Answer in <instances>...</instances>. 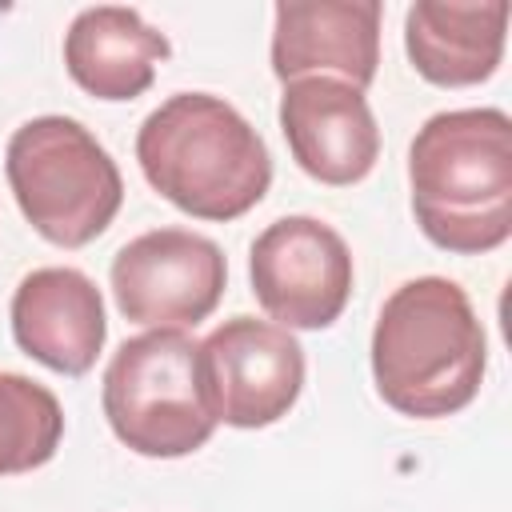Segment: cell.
<instances>
[{"instance_id":"cell-1","label":"cell","mask_w":512,"mask_h":512,"mask_svg":"<svg viewBox=\"0 0 512 512\" xmlns=\"http://www.w3.org/2000/svg\"><path fill=\"white\" fill-rule=\"evenodd\" d=\"M408 184L420 232L456 256H480L512 236V120L504 108L428 116L408 144Z\"/></svg>"},{"instance_id":"cell-2","label":"cell","mask_w":512,"mask_h":512,"mask_svg":"<svg viewBox=\"0 0 512 512\" xmlns=\"http://www.w3.org/2000/svg\"><path fill=\"white\" fill-rule=\"evenodd\" d=\"M488 368L484 324L448 276L404 280L372 328V380L388 408L440 420L468 408Z\"/></svg>"},{"instance_id":"cell-3","label":"cell","mask_w":512,"mask_h":512,"mask_svg":"<svg viewBox=\"0 0 512 512\" xmlns=\"http://www.w3.org/2000/svg\"><path fill=\"white\" fill-rule=\"evenodd\" d=\"M144 180L196 220H236L272 184L260 132L212 92H176L136 132Z\"/></svg>"},{"instance_id":"cell-4","label":"cell","mask_w":512,"mask_h":512,"mask_svg":"<svg viewBox=\"0 0 512 512\" xmlns=\"http://www.w3.org/2000/svg\"><path fill=\"white\" fill-rule=\"evenodd\" d=\"M4 172L24 220L56 248L92 244L124 200L116 160L72 116H36L20 124L8 140Z\"/></svg>"},{"instance_id":"cell-5","label":"cell","mask_w":512,"mask_h":512,"mask_svg":"<svg viewBox=\"0 0 512 512\" xmlns=\"http://www.w3.org/2000/svg\"><path fill=\"white\" fill-rule=\"evenodd\" d=\"M100 404L116 440L152 460L188 456L216 432L200 344L180 328H152L124 340L104 368Z\"/></svg>"},{"instance_id":"cell-6","label":"cell","mask_w":512,"mask_h":512,"mask_svg":"<svg viewBox=\"0 0 512 512\" xmlns=\"http://www.w3.org/2000/svg\"><path fill=\"white\" fill-rule=\"evenodd\" d=\"M248 276L252 296L272 324L316 332L340 320L356 268L332 224L316 216H280L252 240Z\"/></svg>"},{"instance_id":"cell-7","label":"cell","mask_w":512,"mask_h":512,"mask_svg":"<svg viewBox=\"0 0 512 512\" xmlns=\"http://www.w3.org/2000/svg\"><path fill=\"white\" fill-rule=\"evenodd\" d=\"M108 280L124 320L184 332L216 312L228 260L216 240L192 228H152L116 252Z\"/></svg>"},{"instance_id":"cell-8","label":"cell","mask_w":512,"mask_h":512,"mask_svg":"<svg viewBox=\"0 0 512 512\" xmlns=\"http://www.w3.org/2000/svg\"><path fill=\"white\" fill-rule=\"evenodd\" d=\"M200 376L216 424L268 428L300 400L304 348L272 320L232 316L200 340Z\"/></svg>"},{"instance_id":"cell-9","label":"cell","mask_w":512,"mask_h":512,"mask_svg":"<svg viewBox=\"0 0 512 512\" xmlns=\"http://www.w3.org/2000/svg\"><path fill=\"white\" fill-rule=\"evenodd\" d=\"M280 132L292 160L312 180L332 188L364 180L380 156V128L364 92L332 76H304L284 84Z\"/></svg>"},{"instance_id":"cell-10","label":"cell","mask_w":512,"mask_h":512,"mask_svg":"<svg viewBox=\"0 0 512 512\" xmlns=\"http://www.w3.org/2000/svg\"><path fill=\"white\" fill-rule=\"evenodd\" d=\"M376 0H284L272 24V72L288 80L332 76L368 88L380 64Z\"/></svg>"},{"instance_id":"cell-11","label":"cell","mask_w":512,"mask_h":512,"mask_svg":"<svg viewBox=\"0 0 512 512\" xmlns=\"http://www.w3.org/2000/svg\"><path fill=\"white\" fill-rule=\"evenodd\" d=\"M12 340L60 376H84L108 336L104 296L80 268H32L12 292Z\"/></svg>"},{"instance_id":"cell-12","label":"cell","mask_w":512,"mask_h":512,"mask_svg":"<svg viewBox=\"0 0 512 512\" xmlns=\"http://www.w3.org/2000/svg\"><path fill=\"white\" fill-rule=\"evenodd\" d=\"M168 56V36L156 32L136 8L120 4L84 8L64 32V68L96 100L144 96L156 80V64Z\"/></svg>"},{"instance_id":"cell-13","label":"cell","mask_w":512,"mask_h":512,"mask_svg":"<svg viewBox=\"0 0 512 512\" xmlns=\"http://www.w3.org/2000/svg\"><path fill=\"white\" fill-rule=\"evenodd\" d=\"M508 4H444L416 0L404 12V52L412 68L436 88L484 84L504 56Z\"/></svg>"},{"instance_id":"cell-14","label":"cell","mask_w":512,"mask_h":512,"mask_svg":"<svg viewBox=\"0 0 512 512\" xmlns=\"http://www.w3.org/2000/svg\"><path fill=\"white\" fill-rule=\"evenodd\" d=\"M60 440V400L32 376L0 372V476H20L48 464Z\"/></svg>"}]
</instances>
